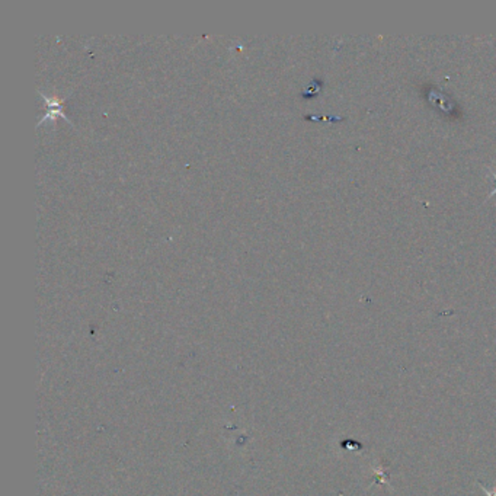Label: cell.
Returning <instances> with one entry per match:
<instances>
[{
	"label": "cell",
	"instance_id": "obj_1",
	"mask_svg": "<svg viewBox=\"0 0 496 496\" xmlns=\"http://www.w3.org/2000/svg\"><path fill=\"white\" fill-rule=\"evenodd\" d=\"M41 97L45 99V108L51 109V111H48V113L45 114V117L40 121V124L44 122V121H50V120H52V118H59V117H63L66 121L71 122V121L63 114V111H62L64 98H50V97H45V94H43V92H41Z\"/></svg>",
	"mask_w": 496,
	"mask_h": 496
},
{
	"label": "cell",
	"instance_id": "obj_2",
	"mask_svg": "<svg viewBox=\"0 0 496 496\" xmlns=\"http://www.w3.org/2000/svg\"><path fill=\"white\" fill-rule=\"evenodd\" d=\"M477 483H479V486L482 488V490H483V492H485V493H486L488 496H496V486H495V488H493V490L490 492V490H488V489H486V488H485V486H483V485H482L481 482H477Z\"/></svg>",
	"mask_w": 496,
	"mask_h": 496
},
{
	"label": "cell",
	"instance_id": "obj_3",
	"mask_svg": "<svg viewBox=\"0 0 496 496\" xmlns=\"http://www.w3.org/2000/svg\"><path fill=\"white\" fill-rule=\"evenodd\" d=\"M495 178H496V175H495ZM495 192H496V188L493 190V192H492V194H495ZM492 194H490V195H492Z\"/></svg>",
	"mask_w": 496,
	"mask_h": 496
}]
</instances>
